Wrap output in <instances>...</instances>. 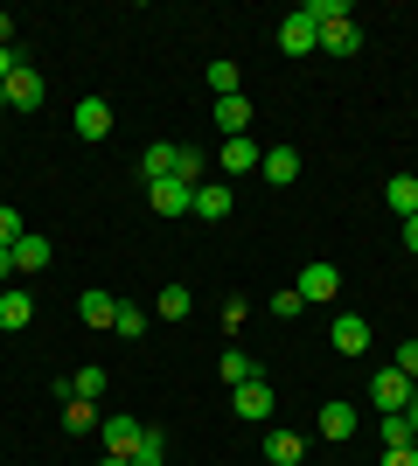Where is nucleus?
Wrapping results in <instances>:
<instances>
[{
    "label": "nucleus",
    "mask_w": 418,
    "mask_h": 466,
    "mask_svg": "<svg viewBox=\"0 0 418 466\" xmlns=\"http://www.w3.org/2000/svg\"><path fill=\"white\" fill-rule=\"evenodd\" d=\"M0 42H15V15H0Z\"/></svg>",
    "instance_id": "obj_39"
},
{
    "label": "nucleus",
    "mask_w": 418,
    "mask_h": 466,
    "mask_svg": "<svg viewBox=\"0 0 418 466\" xmlns=\"http://www.w3.org/2000/svg\"><path fill=\"white\" fill-rule=\"evenodd\" d=\"M98 431H105V452H119V460H133V446L147 439V425H139V418H126V410H112Z\"/></svg>",
    "instance_id": "obj_6"
},
{
    "label": "nucleus",
    "mask_w": 418,
    "mask_h": 466,
    "mask_svg": "<svg viewBox=\"0 0 418 466\" xmlns=\"http://www.w3.org/2000/svg\"><path fill=\"white\" fill-rule=\"evenodd\" d=\"M21 237H28V223H21V209H7V202H0V244H21Z\"/></svg>",
    "instance_id": "obj_32"
},
{
    "label": "nucleus",
    "mask_w": 418,
    "mask_h": 466,
    "mask_svg": "<svg viewBox=\"0 0 418 466\" xmlns=\"http://www.w3.org/2000/svg\"><path fill=\"white\" fill-rule=\"evenodd\" d=\"M209 91H217V97H238V63H209Z\"/></svg>",
    "instance_id": "obj_31"
},
{
    "label": "nucleus",
    "mask_w": 418,
    "mask_h": 466,
    "mask_svg": "<svg viewBox=\"0 0 418 466\" xmlns=\"http://www.w3.org/2000/svg\"><path fill=\"white\" fill-rule=\"evenodd\" d=\"M293 292H300V299H335V292H342V272L314 258V265H307V272L293 279Z\"/></svg>",
    "instance_id": "obj_7"
},
{
    "label": "nucleus",
    "mask_w": 418,
    "mask_h": 466,
    "mask_svg": "<svg viewBox=\"0 0 418 466\" xmlns=\"http://www.w3.org/2000/svg\"><path fill=\"white\" fill-rule=\"evenodd\" d=\"M70 397H91V404H98L105 397V370H77L70 376Z\"/></svg>",
    "instance_id": "obj_29"
},
{
    "label": "nucleus",
    "mask_w": 418,
    "mask_h": 466,
    "mask_svg": "<svg viewBox=\"0 0 418 466\" xmlns=\"http://www.w3.org/2000/svg\"><path fill=\"white\" fill-rule=\"evenodd\" d=\"M307 15H314V28H335V21H349V0H307Z\"/></svg>",
    "instance_id": "obj_27"
},
{
    "label": "nucleus",
    "mask_w": 418,
    "mask_h": 466,
    "mask_svg": "<svg viewBox=\"0 0 418 466\" xmlns=\"http://www.w3.org/2000/svg\"><path fill=\"white\" fill-rule=\"evenodd\" d=\"M259 160H265V147L251 133H244V139H223V175H251Z\"/></svg>",
    "instance_id": "obj_12"
},
{
    "label": "nucleus",
    "mask_w": 418,
    "mask_h": 466,
    "mask_svg": "<svg viewBox=\"0 0 418 466\" xmlns=\"http://www.w3.org/2000/svg\"><path fill=\"white\" fill-rule=\"evenodd\" d=\"M349 431H356V410H349V404H321V439H335V446H342Z\"/></svg>",
    "instance_id": "obj_22"
},
{
    "label": "nucleus",
    "mask_w": 418,
    "mask_h": 466,
    "mask_svg": "<svg viewBox=\"0 0 418 466\" xmlns=\"http://www.w3.org/2000/svg\"><path fill=\"white\" fill-rule=\"evenodd\" d=\"M259 167H265V181H272V188H293V181H300V154H293V147H265Z\"/></svg>",
    "instance_id": "obj_11"
},
{
    "label": "nucleus",
    "mask_w": 418,
    "mask_h": 466,
    "mask_svg": "<svg viewBox=\"0 0 418 466\" xmlns=\"http://www.w3.org/2000/svg\"><path fill=\"white\" fill-rule=\"evenodd\" d=\"M77 133L84 139H112V105H105V97H77Z\"/></svg>",
    "instance_id": "obj_10"
},
{
    "label": "nucleus",
    "mask_w": 418,
    "mask_h": 466,
    "mask_svg": "<svg viewBox=\"0 0 418 466\" xmlns=\"http://www.w3.org/2000/svg\"><path fill=\"white\" fill-rule=\"evenodd\" d=\"M98 425H105V418H98L91 397H70V404H63V431H77V439H84V431H98Z\"/></svg>",
    "instance_id": "obj_20"
},
{
    "label": "nucleus",
    "mask_w": 418,
    "mask_h": 466,
    "mask_svg": "<svg viewBox=\"0 0 418 466\" xmlns=\"http://www.w3.org/2000/svg\"><path fill=\"white\" fill-rule=\"evenodd\" d=\"M0 105H7V84H0Z\"/></svg>",
    "instance_id": "obj_42"
},
{
    "label": "nucleus",
    "mask_w": 418,
    "mask_h": 466,
    "mask_svg": "<svg viewBox=\"0 0 418 466\" xmlns=\"http://www.w3.org/2000/svg\"><path fill=\"white\" fill-rule=\"evenodd\" d=\"M112 334H126V341H139V334H147V313H139V307H126V299H119V320H112Z\"/></svg>",
    "instance_id": "obj_30"
},
{
    "label": "nucleus",
    "mask_w": 418,
    "mask_h": 466,
    "mask_svg": "<svg viewBox=\"0 0 418 466\" xmlns=\"http://www.w3.org/2000/svg\"><path fill=\"white\" fill-rule=\"evenodd\" d=\"M7 105H15V112H42V70L28 56H21L15 77H7Z\"/></svg>",
    "instance_id": "obj_3"
},
{
    "label": "nucleus",
    "mask_w": 418,
    "mask_h": 466,
    "mask_svg": "<svg viewBox=\"0 0 418 466\" xmlns=\"http://www.w3.org/2000/svg\"><path fill=\"white\" fill-rule=\"evenodd\" d=\"M217 133H230V139H244V126H251V105H244V97H217Z\"/></svg>",
    "instance_id": "obj_16"
},
{
    "label": "nucleus",
    "mask_w": 418,
    "mask_h": 466,
    "mask_svg": "<svg viewBox=\"0 0 418 466\" xmlns=\"http://www.w3.org/2000/svg\"><path fill=\"white\" fill-rule=\"evenodd\" d=\"M28 320H36V299L21 286H0V334H21Z\"/></svg>",
    "instance_id": "obj_8"
},
{
    "label": "nucleus",
    "mask_w": 418,
    "mask_h": 466,
    "mask_svg": "<svg viewBox=\"0 0 418 466\" xmlns=\"http://www.w3.org/2000/svg\"><path fill=\"white\" fill-rule=\"evenodd\" d=\"M251 376H259V362H251L244 349H230V355H223V383H230V390H238V383H251Z\"/></svg>",
    "instance_id": "obj_25"
},
{
    "label": "nucleus",
    "mask_w": 418,
    "mask_h": 466,
    "mask_svg": "<svg viewBox=\"0 0 418 466\" xmlns=\"http://www.w3.org/2000/svg\"><path fill=\"white\" fill-rule=\"evenodd\" d=\"M370 397H377V410H404V404H412V376L383 362V370L370 376Z\"/></svg>",
    "instance_id": "obj_4"
},
{
    "label": "nucleus",
    "mask_w": 418,
    "mask_h": 466,
    "mask_svg": "<svg viewBox=\"0 0 418 466\" xmlns=\"http://www.w3.org/2000/svg\"><path fill=\"white\" fill-rule=\"evenodd\" d=\"M230 202H238L230 188H196V209H189V216H202V223H223V216H230Z\"/></svg>",
    "instance_id": "obj_21"
},
{
    "label": "nucleus",
    "mask_w": 418,
    "mask_h": 466,
    "mask_svg": "<svg viewBox=\"0 0 418 466\" xmlns=\"http://www.w3.org/2000/svg\"><path fill=\"white\" fill-rule=\"evenodd\" d=\"M279 49H286V56H307V49H321V28H314V15H307V7H293V15L279 21Z\"/></svg>",
    "instance_id": "obj_1"
},
{
    "label": "nucleus",
    "mask_w": 418,
    "mask_h": 466,
    "mask_svg": "<svg viewBox=\"0 0 418 466\" xmlns=\"http://www.w3.org/2000/svg\"><path fill=\"white\" fill-rule=\"evenodd\" d=\"M391 370H404V376H412V383H418V341H404V349L391 355Z\"/></svg>",
    "instance_id": "obj_34"
},
{
    "label": "nucleus",
    "mask_w": 418,
    "mask_h": 466,
    "mask_svg": "<svg viewBox=\"0 0 418 466\" xmlns=\"http://www.w3.org/2000/svg\"><path fill=\"white\" fill-rule=\"evenodd\" d=\"M404 251L418 258V216H404Z\"/></svg>",
    "instance_id": "obj_38"
},
{
    "label": "nucleus",
    "mask_w": 418,
    "mask_h": 466,
    "mask_svg": "<svg viewBox=\"0 0 418 466\" xmlns=\"http://www.w3.org/2000/svg\"><path fill=\"white\" fill-rule=\"evenodd\" d=\"M98 466H133V460H119V452H105V460H98Z\"/></svg>",
    "instance_id": "obj_41"
},
{
    "label": "nucleus",
    "mask_w": 418,
    "mask_h": 466,
    "mask_svg": "<svg viewBox=\"0 0 418 466\" xmlns=\"http://www.w3.org/2000/svg\"><path fill=\"white\" fill-rule=\"evenodd\" d=\"M404 418H412V425H418V383H412V404H404Z\"/></svg>",
    "instance_id": "obj_40"
},
{
    "label": "nucleus",
    "mask_w": 418,
    "mask_h": 466,
    "mask_svg": "<svg viewBox=\"0 0 418 466\" xmlns=\"http://www.w3.org/2000/svg\"><path fill=\"white\" fill-rule=\"evenodd\" d=\"M383 446H418V425L404 410H383Z\"/></svg>",
    "instance_id": "obj_24"
},
{
    "label": "nucleus",
    "mask_w": 418,
    "mask_h": 466,
    "mask_svg": "<svg viewBox=\"0 0 418 466\" xmlns=\"http://www.w3.org/2000/svg\"><path fill=\"white\" fill-rule=\"evenodd\" d=\"M383 466H418V446H383Z\"/></svg>",
    "instance_id": "obj_35"
},
{
    "label": "nucleus",
    "mask_w": 418,
    "mask_h": 466,
    "mask_svg": "<svg viewBox=\"0 0 418 466\" xmlns=\"http://www.w3.org/2000/svg\"><path fill=\"white\" fill-rule=\"evenodd\" d=\"M265 460H272V466H300V460H307L300 431H265Z\"/></svg>",
    "instance_id": "obj_17"
},
{
    "label": "nucleus",
    "mask_w": 418,
    "mask_h": 466,
    "mask_svg": "<svg viewBox=\"0 0 418 466\" xmlns=\"http://www.w3.org/2000/svg\"><path fill=\"white\" fill-rule=\"evenodd\" d=\"M175 181H189V188H202V154H196V147H181V154H175Z\"/></svg>",
    "instance_id": "obj_28"
},
{
    "label": "nucleus",
    "mask_w": 418,
    "mask_h": 466,
    "mask_svg": "<svg viewBox=\"0 0 418 466\" xmlns=\"http://www.w3.org/2000/svg\"><path fill=\"white\" fill-rule=\"evenodd\" d=\"M15 63H21V49H7V42H0V84L15 77Z\"/></svg>",
    "instance_id": "obj_36"
},
{
    "label": "nucleus",
    "mask_w": 418,
    "mask_h": 466,
    "mask_svg": "<svg viewBox=\"0 0 418 466\" xmlns=\"http://www.w3.org/2000/svg\"><path fill=\"white\" fill-rule=\"evenodd\" d=\"M230 410H238V418H251V425H265V418H272V383H265V376L238 383V390H230Z\"/></svg>",
    "instance_id": "obj_2"
},
{
    "label": "nucleus",
    "mask_w": 418,
    "mask_h": 466,
    "mask_svg": "<svg viewBox=\"0 0 418 466\" xmlns=\"http://www.w3.org/2000/svg\"><path fill=\"white\" fill-rule=\"evenodd\" d=\"M175 154H181V147H160V139H154V147L139 154V175H147V181H175Z\"/></svg>",
    "instance_id": "obj_19"
},
{
    "label": "nucleus",
    "mask_w": 418,
    "mask_h": 466,
    "mask_svg": "<svg viewBox=\"0 0 418 466\" xmlns=\"http://www.w3.org/2000/svg\"><path fill=\"white\" fill-rule=\"evenodd\" d=\"M383 202H391V216H418V175H398V181H383Z\"/></svg>",
    "instance_id": "obj_15"
},
{
    "label": "nucleus",
    "mask_w": 418,
    "mask_h": 466,
    "mask_svg": "<svg viewBox=\"0 0 418 466\" xmlns=\"http://www.w3.org/2000/svg\"><path fill=\"white\" fill-rule=\"evenodd\" d=\"M328 341H335L342 355H362V349H370V320H362V313H335Z\"/></svg>",
    "instance_id": "obj_9"
},
{
    "label": "nucleus",
    "mask_w": 418,
    "mask_h": 466,
    "mask_svg": "<svg viewBox=\"0 0 418 466\" xmlns=\"http://www.w3.org/2000/svg\"><path fill=\"white\" fill-rule=\"evenodd\" d=\"M77 320H84V328H112V320H119V299L91 286V292H84V299H77Z\"/></svg>",
    "instance_id": "obj_13"
},
{
    "label": "nucleus",
    "mask_w": 418,
    "mask_h": 466,
    "mask_svg": "<svg viewBox=\"0 0 418 466\" xmlns=\"http://www.w3.org/2000/svg\"><path fill=\"white\" fill-rule=\"evenodd\" d=\"M15 279V244H0V286Z\"/></svg>",
    "instance_id": "obj_37"
},
{
    "label": "nucleus",
    "mask_w": 418,
    "mask_h": 466,
    "mask_svg": "<svg viewBox=\"0 0 418 466\" xmlns=\"http://www.w3.org/2000/svg\"><path fill=\"white\" fill-rule=\"evenodd\" d=\"M147 202H154V216H189L196 209V188L189 181H147Z\"/></svg>",
    "instance_id": "obj_5"
},
{
    "label": "nucleus",
    "mask_w": 418,
    "mask_h": 466,
    "mask_svg": "<svg viewBox=\"0 0 418 466\" xmlns=\"http://www.w3.org/2000/svg\"><path fill=\"white\" fill-rule=\"evenodd\" d=\"M49 258H56V244H49V237H36V230H28V237H21V244H15V272H42Z\"/></svg>",
    "instance_id": "obj_14"
},
{
    "label": "nucleus",
    "mask_w": 418,
    "mask_h": 466,
    "mask_svg": "<svg viewBox=\"0 0 418 466\" xmlns=\"http://www.w3.org/2000/svg\"><path fill=\"white\" fill-rule=\"evenodd\" d=\"M160 460H168V439H160V431L147 425V439L133 446V466H160Z\"/></svg>",
    "instance_id": "obj_26"
},
{
    "label": "nucleus",
    "mask_w": 418,
    "mask_h": 466,
    "mask_svg": "<svg viewBox=\"0 0 418 466\" xmlns=\"http://www.w3.org/2000/svg\"><path fill=\"white\" fill-rule=\"evenodd\" d=\"M300 307H307V299H300V292H293V286H286V292H272V313H279V320H293V313H300Z\"/></svg>",
    "instance_id": "obj_33"
},
{
    "label": "nucleus",
    "mask_w": 418,
    "mask_h": 466,
    "mask_svg": "<svg viewBox=\"0 0 418 466\" xmlns=\"http://www.w3.org/2000/svg\"><path fill=\"white\" fill-rule=\"evenodd\" d=\"M189 307H196V292H189V286H160V299H154L160 320H189Z\"/></svg>",
    "instance_id": "obj_23"
},
{
    "label": "nucleus",
    "mask_w": 418,
    "mask_h": 466,
    "mask_svg": "<svg viewBox=\"0 0 418 466\" xmlns=\"http://www.w3.org/2000/svg\"><path fill=\"white\" fill-rule=\"evenodd\" d=\"M321 49H328V56H356V49H362V28H356V21H335V28H321Z\"/></svg>",
    "instance_id": "obj_18"
}]
</instances>
